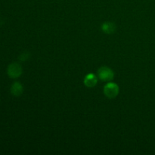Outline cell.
Segmentation results:
<instances>
[{
	"instance_id": "5",
	"label": "cell",
	"mask_w": 155,
	"mask_h": 155,
	"mask_svg": "<svg viewBox=\"0 0 155 155\" xmlns=\"http://www.w3.org/2000/svg\"><path fill=\"white\" fill-rule=\"evenodd\" d=\"M24 92V87L20 82H15L11 86V93L14 96H20Z\"/></svg>"
},
{
	"instance_id": "1",
	"label": "cell",
	"mask_w": 155,
	"mask_h": 155,
	"mask_svg": "<svg viewBox=\"0 0 155 155\" xmlns=\"http://www.w3.org/2000/svg\"><path fill=\"white\" fill-rule=\"evenodd\" d=\"M23 73V68L20 64L15 62L8 65L7 68V74L10 78L16 79L21 77Z\"/></svg>"
},
{
	"instance_id": "4",
	"label": "cell",
	"mask_w": 155,
	"mask_h": 155,
	"mask_svg": "<svg viewBox=\"0 0 155 155\" xmlns=\"http://www.w3.org/2000/svg\"><path fill=\"white\" fill-rule=\"evenodd\" d=\"M97 82H98V79L94 74H87L84 78V84L89 88H92L96 86Z\"/></svg>"
},
{
	"instance_id": "7",
	"label": "cell",
	"mask_w": 155,
	"mask_h": 155,
	"mask_svg": "<svg viewBox=\"0 0 155 155\" xmlns=\"http://www.w3.org/2000/svg\"><path fill=\"white\" fill-rule=\"evenodd\" d=\"M30 53L27 52V51H24V52H22L18 57V59H19L21 61H25L28 60L30 58Z\"/></svg>"
},
{
	"instance_id": "2",
	"label": "cell",
	"mask_w": 155,
	"mask_h": 155,
	"mask_svg": "<svg viewBox=\"0 0 155 155\" xmlns=\"http://www.w3.org/2000/svg\"><path fill=\"white\" fill-rule=\"evenodd\" d=\"M120 89L114 83H107L104 87V93L108 98H114L119 94Z\"/></svg>"
},
{
	"instance_id": "3",
	"label": "cell",
	"mask_w": 155,
	"mask_h": 155,
	"mask_svg": "<svg viewBox=\"0 0 155 155\" xmlns=\"http://www.w3.org/2000/svg\"><path fill=\"white\" fill-rule=\"evenodd\" d=\"M98 78L104 82H109L114 77V73L108 67H101L98 71Z\"/></svg>"
},
{
	"instance_id": "6",
	"label": "cell",
	"mask_w": 155,
	"mask_h": 155,
	"mask_svg": "<svg viewBox=\"0 0 155 155\" xmlns=\"http://www.w3.org/2000/svg\"><path fill=\"white\" fill-rule=\"evenodd\" d=\"M116 24L113 22H104L101 25V30L106 34H112L116 31Z\"/></svg>"
}]
</instances>
